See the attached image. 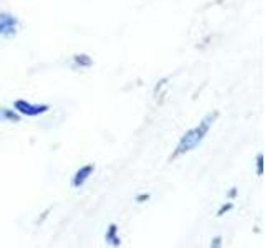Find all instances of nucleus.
<instances>
[{"label":"nucleus","mask_w":265,"mask_h":248,"mask_svg":"<svg viewBox=\"0 0 265 248\" xmlns=\"http://www.w3.org/2000/svg\"><path fill=\"white\" fill-rule=\"evenodd\" d=\"M17 27V20L10 17V15H0V35L12 33Z\"/></svg>","instance_id":"nucleus-4"},{"label":"nucleus","mask_w":265,"mask_h":248,"mask_svg":"<svg viewBox=\"0 0 265 248\" xmlns=\"http://www.w3.org/2000/svg\"><path fill=\"white\" fill-rule=\"evenodd\" d=\"M15 109L20 115H25V116H39L42 112L48 111V106H45V104H32L28 101L18 100L15 101Z\"/></svg>","instance_id":"nucleus-2"},{"label":"nucleus","mask_w":265,"mask_h":248,"mask_svg":"<svg viewBox=\"0 0 265 248\" xmlns=\"http://www.w3.org/2000/svg\"><path fill=\"white\" fill-rule=\"evenodd\" d=\"M217 118V112H212V115H207L201 123H199L196 127L189 129L184 136L181 138L178 147H176V152L173 154V157H179L186 152L194 151V149L201 144L204 141V138L207 136V132L211 129V126L214 124V119Z\"/></svg>","instance_id":"nucleus-1"},{"label":"nucleus","mask_w":265,"mask_h":248,"mask_svg":"<svg viewBox=\"0 0 265 248\" xmlns=\"http://www.w3.org/2000/svg\"><path fill=\"white\" fill-rule=\"evenodd\" d=\"M94 170V167L90 164V165H83L82 169L80 170H77V174H75V177H73V185L75 187H82L86 180H88V177L91 176V172Z\"/></svg>","instance_id":"nucleus-3"},{"label":"nucleus","mask_w":265,"mask_h":248,"mask_svg":"<svg viewBox=\"0 0 265 248\" xmlns=\"http://www.w3.org/2000/svg\"><path fill=\"white\" fill-rule=\"evenodd\" d=\"M0 112H2V116H5L7 119H12V121H18V118L15 115H12V112H7L5 109H2Z\"/></svg>","instance_id":"nucleus-6"},{"label":"nucleus","mask_w":265,"mask_h":248,"mask_svg":"<svg viewBox=\"0 0 265 248\" xmlns=\"http://www.w3.org/2000/svg\"><path fill=\"white\" fill-rule=\"evenodd\" d=\"M106 240H109L113 245H120V238L116 237V227H115V225L109 227V232L106 234Z\"/></svg>","instance_id":"nucleus-5"},{"label":"nucleus","mask_w":265,"mask_h":248,"mask_svg":"<svg viewBox=\"0 0 265 248\" xmlns=\"http://www.w3.org/2000/svg\"><path fill=\"white\" fill-rule=\"evenodd\" d=\"M259 174H262V156H259Z\"/></svg>","instance_id":"nucleus-7"}]
</instances>
